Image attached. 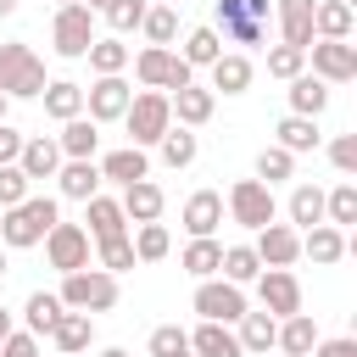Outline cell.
<instances>
[{
	"instance_id": "6da1fadb",
	"label": "cell",
	"mask_w": 357,
	"mask_h": 357,
	"mask_svg": "<svg viewBox=\"0 0 357 357\" xmlns=\"http://www.w3.org/2000/svg\"><path fill=\"white\" fill-rule=\"evenodd\" d=\"M56 223H61L56 201H50V195H28V201H17V206H6V212H0V245L28 251V245H39Z\"/></svg>"
},
{
	"instance_id": "7a4b0ae2",
	"label": "cell",
	"mask_w": 357,
	"mask_h": 357,
	"mask_svg": "<svg viewBox=\"0 0 357 357\" xmlns=\"http://www.w3.org/2000/svg\"><path fill=\"white\" fill-rule=\"evenodd\" d=\"M45 61L22 45V39H11V45H0V95L6 100H39L45 95Z\"/></svg>"
},
{
	"instance_id": "3957f363",
	"label": "cell",
	"mask_w": 357,
	"mask_h": 357,
	"mask_svg": "<svg viewBox=\"0 0 357 357\" xmlns=\"http://www.w3.org/2000/svg\"><path fill=\"white\" fill-rule=\"evenodd\" d=\"M61 307L67 312H112L117 307V273H106V268L61 273Z\"/></svg>"
},
{
	"instance_id": "277c9868",
	"label": "cell",
	"mask_w": 357,
	"mask_h": 357,
	"mask_svg": "<svg viewBox=\"0 0 357 357\" xmlns=\"http://www.w3.org/2000/svg\"><path fill=\"white\" fill-rule=\"evenodd\" d=\"M273 17V0H218V39L229 45H262Z\"/></svg>"
},
{
	"instance_id": "5b68a950",
	"label": "cell",
	"mask_w": 357,
	"mask_h": 357,
	"mask_svg": "<svg viewBox=\"0 0 357 357\" xmlns=\"http://www.w3.org/2000/svg\"><path fill=\"white\" fill-rule=\"evenodd\" d=\"M134 78H139L145 89H162V95H173V89L195 84V67H190L178 50H167V45H145V50H139V61H134Z\"/></svg>"
},
{
	"instance_id": "8992f818",
	"label": "cell",
	"mask_w": 357,
	"mask_h": 357,
	"mask_svg": "<svg viewBox=\"0 0 357 357\" xmlns=\"http://www.w3.org/2000/svg\"><path fill=\"white\" fill-rule=\"evenodd\" d=\"M123 128H128V145H156L167 128H173V106H167V95L162 89H145V95H134L128 100V112H123Z\"/></svg>"
},
{
	"instance_id": "52a82bcc",
	"label": "cell",
	"mask_w": 357,
	"mask_h": 357,
	"mask_svg": "<svg viewBox=\"0 0 357 357\" xmlns=\"http://www.w3.org/2000/svg\"><path fill=\"white\" fill-rule=\"evenodd\" d=\"M229 218L257 234V229H268V223L279 218V201H273V190H268L262 178H240V184L229 190Z\"/></svg>"
},
{
	"instance_id": "ba28073f",
	"label": "cell",
	"mask_w": 357,
	"mask_h": 357,
	"mask_svg": "<svg viewBox=\"0 0 357 357\" xmlns=\"http://www.w3.org/2000/svg\"><path fill=\"white\" fill-rule=\"evenodd\" d=\"M50 45H56V56L78 61V56L95 45V11H89V6H56V22H50Z\"/></svg>"
},
{
	"instance_id": "9c48e42d",
	"label": "cell",
	"mask_w": 357,
	"mask_h": 357,
	"mask_svg": "<svg viewBox=\"0 0 357 357\" xmlns=\"http://www.w3.org/2000/svg\"><path fill=\"white\" fill-rule=\"evenodd\" d=\"M307 61H312V78H324V84H351L357 78V45L351 39H312Z\"/></svg>"
},
{
	"instance_id": "30bf717a",
	"label": "cell",
	"mask_w": 357,
	"mask_h": 357,
	"mask_svg": "<svg viewBox=\"0 0 357 357\" xmlns=\"http://www.w3.org/2000/svg\"><path fill=\"white\" fill-rule=\"evenodd\" d=\"M128 100H134V84H128L123 73H117V78H95V84L84 89V117H89V123H123Z\"/></svg>"
},
{
	"instance_id": "8fae6325",
	"label": "cell",
	"mask_w": 357,
	"mask_h": 357,
	"mask_svg": "<svg viewBox=\"0 0 357 357\" xmlns=\"http://www.w3.org/2000/svg\"><path fill=\"white\" fill-rule=\"evenodd\" d=\"M195 312H201L206 324H240L245 290L229 284V279H201V284H195Z\"/></svg>"
},
{
	"instance_id": "7c38bea8",
	"label": "cell",
	"mask_w": 357,
	"mask_h": 357,
	"mask_svg": "<svg viewBox=\"0 0 357 357\" xmlns=\"http://www.w3.org/2000/svg\"><path fill=\"white\" fill-rule=\"evenodd\" d=\"M45 257H50V268H61V273L89 268V234H84V223H56V229L45 234Z\"/></svg>"
},
{
	"instance_id": "4fadbf2b",
	"label": "cell",
	"mask_w": 357,
	"mask_h": 357,
	"mask_svg": "<svg viewBox=\"0 0 357 357\" xmlns=\"http://www.w3.org/2000/svg\"><path fill=\"white\" fill-rule=\"evenodd\" d=\"M257 296H262V312H268V318L301 312V284H296L290 268H262V273H257Z\"/></svg>"
},
{
	"instance_id": "5bb4252c",
	"label": "cell",
	"mask_w": 357,
	"mask_h": 357,
	"mask_svg": "<svg viewBox=\"0 0 357 357\" xmlns=\"http://www.w3.org/2000/svg\"><path fill=\"white\" fill-rule=\"evenodd\" d=\"M257 262L262 268H290L296 257H301V234L290 229V223H268V229H257Z\"/></svg>"
},
{
	"instance_id": "9a60e30c",
	"label": "cell",
	"mask_w": 357,
	"mask_h": 357,
	"mask_svg": "<svg viewBox=\"0 0 357 357\" xmlns=\"http://www.w3.org/2000/svg\"><path fill=\"white\" fill-rule=\"evenodd\" d=\"M218 223H223V195H218V190H195V195L184 201V229H190V240H212Z\"/></svg>"
},
{
	"instance_id": "2e32d148",
	"label": "cell",
	"mask_w": 357,
	"mask_h": 357,
	"mask_svg": "<svg viewBox=\"0 0 357 357\" xmlns=\"http://www.w3.org/2000/svg\"><path fill=\"white\" fill-rule=\"evenodd\" d=\"M167 106H173L178 128H201V123L218 112V95H212V89H201V84H184V89H173V95H167Z\"/></svg>"
},
{
	"instance_id": "e0dca14e",
	"label": "cell",
	"mask_w": 357,
	"mask_h": 357,
	"mask_svg": "<svg viewBox=\"0 0 357 357\" xmlns=\"http://www.w3.org/2000/svg\"><path fill=\"white\" fill-rule=\"evenodd\" d=\"M56 145H61V162H95V151H100V123L73 117V123H61Z\"/></svg>"
},
{
	"instance_id": "ac0fdd59",
	"label": "cell",
	"mask_w": 357,
	"mask_h": 357,
	"mask_svg": "<svg viewBox=\"0 0 357 357\" xmlns=\"http://www.w3.org/2000/svg\"><path fill=\"white\" fill-rule=\"evenodd\" d=\"M84 234L89 240H117V234H128V218H123V206L112 201V195H89L84 201Z\"/></svg>"
},
{
	"instance_id": "d6986e66",
	"label": "cell",
	"mask_w": 357,
	"mask_h": 357,
	"mask_svg": "<svg viewBox=\"0 0 357 357\" xmlns=\"http://www.w3.org/2000/svg\"><path fill=\"white\" fill-rule=\"evenodd\" d=\"M251 78H257V67H251V56H240V50H223V56L212 61V95H218V89H223V95H245Z\"/></svg>"
},
{
	"instance_id": "ffe728a7",
	"label": "cell",
	"mask_w": 357,
	"mask_h": 357,
	"mask_svg": "<svg viewBox=\"0 0 357 357\" xmlns=\"http://www.w3.org/2000/svg\"><path fill=\"white\" fill-rule=\"evenodd\" d=\"M95 167H100V178H117L123 190H128V184H139V178H151V156H145L139 145H123V151L100 156Z\"/></svg>"
},
{
	"instance_id": "44dd1931",
	"label": "cell",
	"mask_w": 357,
	"mask_h": 357,
	"mask_svg": "<svg viewBox=\"0 0 357 357\" xmlns=\"http://www.w3.org/2000/svg\"><path fill=\"white\" fill-rule=\"evenodd\" d=\"M123 218L128 223H156L162 218V206H167V195H162V184H151V178H139V184H128L123 190Z\"/></svg>"
},
{
	"instance_id": "7402d4cb",
	"label": "cell",
	"mask_w": 357,
	"mask_h": 357,
	"mask_svg": "<svg viewBox=\"0 0 357 357\" xmlns=\"http://www.w3.org/2000/svg\"><path fill=\"white\" fill-rule=\"evenodd\" d=\"M312 6H318V0H279V6H273L284 45H296V50L312 45Z\"/></svg>"
},
{
	"instance_id": "603a6c76",
	"label": "cell",
	"mask_w": 357,
	"mask_h": 357,
	"mask_svg": "<svg viewBox=\"0 0 357 357\" xmlns=\"http://www.w3.org/2000/svg\"><path fill=\"white\" fill-rule=\"evenodd\" d=\"M17 167H22V178L33 184V178H56V167H61V145L56 139H22V156H17Z\"/></svg>"
},
{
	"instance_id": "cb8c5ba5",
	"label": "cell",
	"mask_w": 357,
	"mask_h": 357,
	"mask_svg": "<svg viewBox=\"0 0 357 357\" xmlns=\"http://www.w3.org/2000/svg\"><path fill=\"white\" fill-rule=\"evenodd\" d=\"M234 340H240V351H251V357H268V351H273V340H279V318H268V312H240V329H234Z\"/></svg>"
},
{
	"instance_id": "d4e9b609",
	"label": "cell",
	"mask_w": 357,
	"mask_h": 357,
	"mask_svg": "<svg viewBox=\"0 0 357 357\" xmlns=\"http://www.w3.org/2000/svg\"><path fill=\"white\" fill-rule=\"evenodd\" d=\"M318 340H324L318 324H312L307 312H290V318H279V340H273V351H284V357H307Z\"/></svg>"
},
{
	"instance_id": "484cf974",
	"label": "cell",
	"mask_w": 357,
	"mask_h": 357,
	"mask_svg": "<svg viewBox=\"0 0 357 357\" xmlns=\"http://www.w3.org/2000/svg\"><path fill=\"white\" fill-rule=\"evenodd\" d=\"M351 0H318L312 6V39H351Z\"/></svg>"
},
{
	"instance_id": "4316f807",
	"label": "cell",
	"mask_w": 357,
	"mask_h": 357,
	"mask_svg": "<svg viewBox=\"0 0 357 357\" xmlns=\"http://www.w3.org/2000/svg\"><path fill=\"white\" fill-rule=\"evenodd\" d=\"M50 340L61 346V357H78V351H89V340H95V318H89V312H61L56 329H50Z\"/></svg>"
},
{
	"instance_id": "83f0119b",
	"label": "cell",
	"mask_w": 357,
	"mask_h": 357,
	"mask_svg": "<svg viewBox=\"0 0 357 357\" xmlns=\"http://www.w3.org/2000/svg\"><path fill=\"white\" fill-rule=\"evenodd\" d=\"M190 351H195V357H245V351H240V340H234V329H229V324H206V318L195 324Z\"/></svg>"
},
{
	"instance_id": "f1b7e54d",
	"label": "cell",
	"mask_w": 357,
	"mask_h": 357,
	"mask_svg": "<svg viewBox=\"0 0 357 357\" xmlns=\"http://www.w3.org/2000/svg\"><path fill=\"white\" fill-rule=\"evenodd\" d=\"M284 212H290V229H296V234L318 229V223H324V190H318V184H296Z\"/></svg>"
},
{
	"instance_id": "f546056e",
	"label": "cell",
	"mask_w": 357,
	"mask_h": 357,
	"mask_svg": "<svg viewBox=\"0 0 357 357\" xmlns=\"http://www.w3.org/2000/svg\"><path fill=\"white\" fill-rule=\"evenodd\" d=\"M301 257H312L318 268H329V262H340V257H346V229H329V223H318V229H307V234H301Z\"/></svg>"
},
{
	"instance_id": "4dcf8cb0",
	"label": "cell",
	"mask_w": 357,
	"mask_h": 357,
	"mask_svg": "<svg viewBox=\"0 0 357 357\" xmlns=\"http://www.w3.org/2000/svg\"><path fill=\"white\" fill-rule=\"evenodd\" d=\"M324 106H329V84L312 78V73H296V78H290V112H296V117H318Z\"/></svg>"
},
{
	"instance_id": "1f68e13d",
	"label": "cell",
	"mask_w": 357,
	"mask_h": 357,
	"mask_svg": "<svg viewBox=\"0 0 357 357\" xmlns=\"http://www.w3.org/2000/svg\"><path fill=\"white\" fill-rule=\"evenodd\" d=\"M56 178H61V195H67V201H89V195H100V167H95V162H61Z\"/></svg>"
},
{
	"instance_id": "d6a6232c",
	"label": "cell",
	"mask_w": 357,
	"mask_h": 357,
	"mask_svg": "<svg viewBox=\"0 0 357 357\" xmlns=\"http://www.w3.org/2000/svg\"><path fill=\"white\" fill-rule=\"evenodd\" d=\"M45 112H50L56 123H73V117H84V89H78L73 78H56V84H45Z\"/></svg>"
},
{
	"instance_id": "836d02e7",
	"label": "cell",
	"mask_w": 357,
	"mask_h": 357,
	"mask_svg": "<svg viewBox=\"0 0 357 357\" xmlns=\"http://www.w3.org/2000/svg\"><path fill=\"white\" fill-rule=\"evenodd\" d=\"M273 134H279V151H290V156L318 151V139H324V134H318V117H296V112H290V117H284Z\"/></svg>"
},
{
	"instance_id": "e575fe53",
	"label": "cell",
	"mask_w": 357,
	"mask_h": 357,
	"mask_svg": "<svg viewBox=\"0 0 357 357\" xmlns=\"http://www.w3.org/2000/svg\"><path fill=\"white\" fill-rule=\"evenodd\" d=\"M61 312H67V307H61V296H50V290H33V296L22 301V318H28V335H50Z\"/></svg>"
},
{
	"instance_id": "d590c367",
	"label": "cell",
	"mask_w": 357,
	"mask_h": 357,
	"mask_svg": "<svg viewBox=\"0 0 357 357\" xmlns=\"http://www.w3.org/2000/svg\"><path fill=\"white\" fill-rule=\"evenodd\" d=\"M84 56H89V67H95V78H117V73L128 67V45H123L117 33H112V39H95V45L84 50Z\"/></svg>"
},
{
	"instance_id": "8d00e7d4",
	"label": "cell",
	"mask_w": 357,
	"mask_h": 357,
	"mask_svg": "<svg viewBox=\"0 0 357 357\" xmlns=\"http://www.w3.org/2000/svg\"><path fill=\"white\" fill-rule=\"evenodd\" d=\"M324 223H329V229L357 223V184H351V178H340V184L324 195Z\"/></svg>"
},
{
	"instance_id": "74e56055",
	"label": "cell",
	"mask_w": 357,
	"mask_h": 357,
	"mask_svg": "<svg viewBox=\"0 0 357 357\" xmlns=\"http://www.w3.org/2000/svg\"><path fill=\"white\" fill-rule=\"evenodd\" d=\"M218 273H223L229 284H251V279L262 273V262H257V251H251V245H223V262H218Z\"/></svg>"
},
{
	"instance_id": "f35d334b",
	"label": "cell",
	"mask_w": 357,
	"mask_h": 357,
	"mask_svg": "<svg viewBox=\"0 0 357 357\" xmlns=\"http://www.w3.org/2000/svg\"><path fill=\"white\" fill-rule=\"evenodd\" d=\"M128 240H134V257H139V262H162V257L173 251V234H167L162 223H139Z\"/></svg>"
},
{
	"instance_id": "ab89813d",
	"label": "cell",
	"mask_w": 357,
	"mask_h": 357,
	"mask_svg": "<svg viewBox=\"0 0 357 357\" xmlns=\"http://www.w3.org/2000/svg\"><path fill=\"white\" fill-rule=\"evenodd\" d=\"M139 257H134V240L128 234H117V240H95V268H106V273H128Z\"/></svg>"
},
{
	"instance_id": "60d3db41",
	"label": "cell",
	"mask_w": 357,
	"mask_h": 357,
	"mask_svg": "<svg viewBox=\"0 0 357 357\" xmlns=\"http://www.w3.org/2000/svg\"><path fill=\"white\" fill-rule=\"evenodd\" d=\"M178 262H184V273H195V279H212V273H218V262H223V245H218V240H190Z\"/></svg>"
},
{
	"instance_id": "b9f144b4",
	"label": "cell",
	"mask_w": 357,
	"mask_h": 357,
	"mask_svg": "<svg viewBox=\"0 0 357 357\" xmlns=\"http://www.w3.org/2000/svg\"><path fill=\"white\" fill-rule=\"evenodd\" d=\"M139 28H145L151 45H167V50H173V39H178V11H173V6H145V22H139Z\"/></svg>"
},
{
	"instance_id": "7bdbcfd3",
	"label": "cell",
	"mask_w": 357,
	"mask_h": 357,
	"mask_svg": "<svg viewBox=\"0 0 357 357\" xmlns=\"http://www.w3.org/2000/svg\"><path fill=\"white\" fill-rule=\"evenodd\" d=\"M218 56H223L218 28H190V39H184V61H190V67H212Z\"/></svg>"
},
{
	"instance_id": "ee69618b",
	"label": "cell",
	"mask_w": 357,
	"mask_h": 357,
	"mask_svg": "<svg viewBox=\"0 0 357 357\" xmlns=\"http://www.w3.org/2000/svg\"><path fill=\"white\" fill-rule=\"evenodd\" d=\"M156 151H162V162H167V167H190L201 145H195V134H190V128H167V134L156 139Z\"/></svg>"
},
{
	"instance_id": "f6af8a7d",
	"label": "cell",
	"mask_w": 357,
	"mask_h": 357,
	"mask_svg": "<svg viewBox=\"0 0 357 357\" xmlns=\"http://www.w3.org/2000/svg\"><path fill=\"white\" fill-rule=\"evenodd\" d=\"M100 17H106V28L123 39V33H134V28L145 22V0H112V6H100Z\"/></svg>"
},
{
	"instance_id": "bcb514c9",
	"label": "cell",
	"mask_w": 357,
	"mask_h": 357,
	"mask_svg": "<svg viewBox=\"0 0 357 357\" xmlns=\"http://www.w3.org/2000/svg\"><path fill=\"white\" fill-rule=\"evenodd\" d=\"M257 178H262L268 190H273L279 178H296V156H290V151H279V145H268V151L257 156Z\"/></svg>"
},
{
	"instance_id": "7dc6e473",
	"label": "cell",
	"mask_w": 357,
	"mask_h": 357,
	"mask_svg": "<svg viewBox=\"0 0 357 357\" xmlns=\"http://www.w3.org/2000/svg\"><path fill=\"white\" fill-rule=\"evenodd\" d=\"M296 73H307V50H296V45H273L268 50V78H296Z\"/></svg>"
},
{
	"instance_id": "c3c4849f",
	"label": "cell",
	"mask_w": 357,
	"mask_h": 357,
	"mask_svg": "<svg viewBox=\"0 0 357 357\" xmlns=\"http://www.w3.org/2000/svg\"><path fill=\"white\" fill-rule=\"evenodd\" d=\"M184 351H190V335H184L178 324L151 329V357H184Z\"/></svg>"
},
{
	"instance_id": "681fc988",
	"label": "cell",
	"mask_w": 357,
	"mask_h": 357,
	"mask_svg": "<svg viewBox=\"0 0 357 357\" xmlns=\"http://www.w3.org/2000/svg\"><path fill=\"white\" fill-rule=\"evenodd\" d=\"M17 201H28V178H22V167L11 162V167H0V212L17 206Z\"/></svg>"
},
{
	"instance_id": "f907efd6",
	"label": "cell",
	"mask_w": 357,
	"mask_h": 357,
	"mask_svg": "<svg viewBox=\"0 0 357 357\" xmlns=\"http://www.w3.org/2000/svg\"><path fill=\"white\" fill-rule=\"evenodd\" d=\"M329 162H335L340 173H357V134H340V139H329Z\"/></svg>"
},
{
	"instance_id": "816d5d0a",
	"label": "cell",
	"mask_w": 357,
	"mask_h": 357,
	"mask_svg": "<svg viewBox=\"0 0 357 357\" xmlns=\"http://www.w3.org/2000/svg\"><path fill=\"white\" fill-rule=\"evenodd\" d=\"M0 357H39V335H28V329H11V335L0 340Z\"/></svg>"
},
{
	"instance_id": "f5cc1de1",
	"label": "cell",
	"mask_w": 357,
	"mask_h": 357,
	"mask_svg": "<svg viewBox=\"0 0 357 357\" xmlns=\"http://www.w3.org/2000/svg\"><path fill=\"white\" fill-rule=\"evenodd\" d=\"M307 357H357V340L351 335H335V340H318Z\"/></svg>"
},
{
	"instance_id": "db71d44e",
	"label": "cell",
	"mask_w": 357,
	"mask_h": 357,
	"mask_svg": "<svg viewBox=\"0 0 357 357\" xmlns=\"http://www.w3.org/2000/svg\"><path fill=\"white\" fill-rule=\"evenodd\" d=\"M17 156H22V134H17L11 123H0V167H11Z\"/></svg>"
},
{
	"instance_id": "11a10c76",
	"label": "cell",
	"mask_w": 357,
	"mask_h": 357,
	"mask_svg": "<svg viewBox=\"0 0 357 357\" xmlns=\"http://www.w3.org/2000/svg\"><path fill=\"white\" fill-rule=\"evenodd\" d=\"M6 335H11V312L0 307V340H6Z\"/></svg>"
},
{
	"instance_id": "9f6ffc18",
	"label": "cell",
	"mask_w": 357,
	"mask_h": 357,
	"mask_svg": "<svg viewBox=\"0 0 357 357\" xmlns=\"http://www.w3.org/2000/svg\"><path fill=\"white\" fill-rule=\"evenodd\" d=\"M100 357H128V351H123V346H106V351H100Z\"/></svg>"
},
{
	"instance_id": "6f0895ef",
	"label": "cell",
	"mask_w": 357,
	"mask_h": 357,
	"mask_svg": "<svg viewBox=\"0 0 357 357\" xmlns=\"http://www.w3.org/2000/svg\"><path fill=\"white\" fill-rule=\"evenodd\" d=\"M11 11H17V0H0V17H11Z\"/></svg>"
},
{
	"instance_id": "680465c9",
	"label": "cell",
	"mask_w": 357,
	"mask_h": 357,
	"mask_svg": "<svg viewBox=\"0 0 357 357\" xmlns=\"http://www.w3.org/2000/svg\"><path fill=\"white\" fill-rule=\"evenodd\" d=\"M84 6H89V11H100V6H112V0H84Z\"/></svg>"
},
{
	"instance_id": "91938a15",
	"label": "cell",
	"mask_w": 357,
	"mask_h": 357,
	"mask_svg": "<svg viewBox=\"0 0 357 357\" xmlns=\"http://www.w3.org/2000/svg\"><path fill=\"white\" fill-rule=\"evenodd\" d=\"M6 106H11V100H6V95H0V123H6Z\"/></svg>"
},
{
	"instance_id": "94428289",
	"label": "cell",
	"mask_w": 357,
	"mask_h": 357,
	"mask_svg": "<svg viewBox=\"0 0 357 357\" xmlns=\"http://www.w3.org/2000/svg\"><path fill=\"white\" fill-rule=\"evenodd\" d=\"M0 279H6V251H0Z\"/></svg>"
},
{
	"instance_id": "6125c7cd",
	"label": "cell",
	"mask_w": 357,
	"mask_h": 357,
	"mask_svg": "<svg viewBox=\"0 0 357 357\" xmlns=\"http://www.w3.org/2000/svg\"><path fill=\"white\" fill-rule=\"evenodd\" d=\"M61 6H84V0H61Z\"/></svg>"
},
{
	"instance_id": "be15d7a7",
	"label": "cell",
	"mask_w": 357,
	"mask_h": 357,
	"mask_svg": "<svg viewBox=\"0 0 357 357\" xmlns=\"http://www.w3.org/2000/svg\"><path fill=\"white\" fill-rule=\"evenodd\" d=\"M268 357H284V351H268Z\"/></svg>"
},
{
	"instance_id": "e7e4bbea",
	"label": "cell",
	"mask_w": 357,
	"mask_h": 357,
	"mask_svg": "<svg viewBox=\"0 0 357 357\" xmlns=\"http://www.w3.org/2000/svg\"><path fill=\"white\" fill-rule=\"evenodd\" d=\"M184 357H195V351H184Z\"/></svg>"
}]
</instances>
